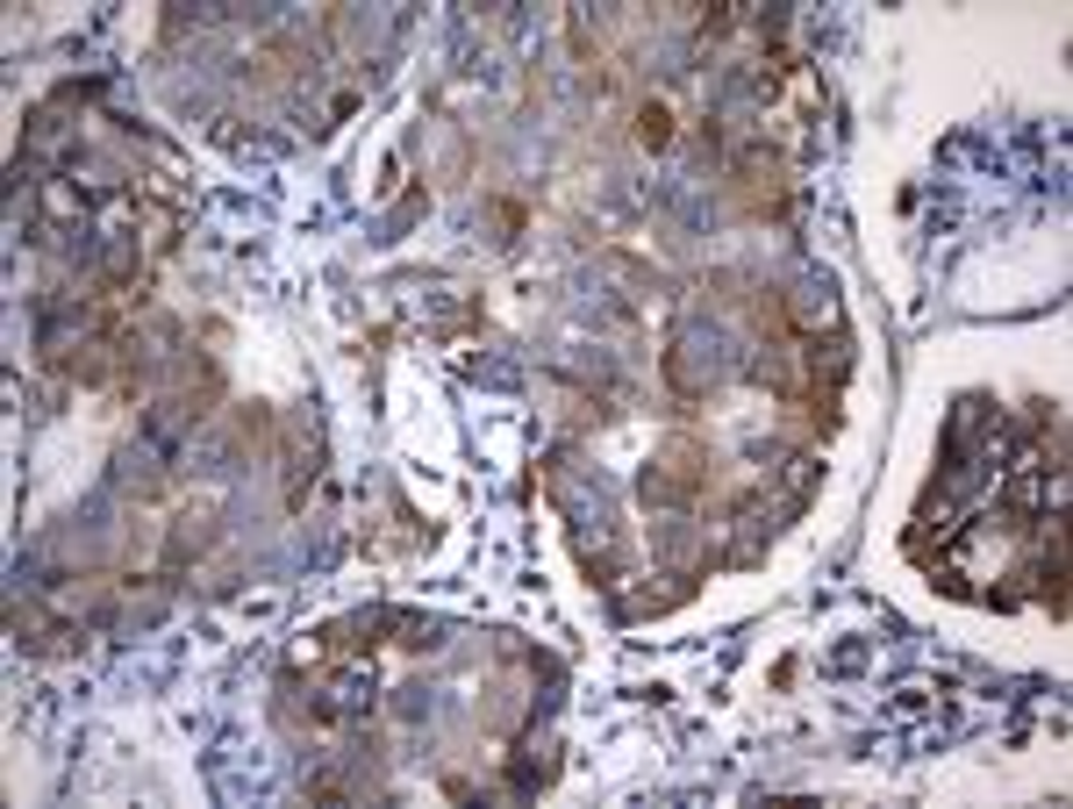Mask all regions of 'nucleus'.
Returning <instances> with one entry per match:
<instances>
[{
  "label": "nucleus",
  "instance_id": "f257e3e1",
  "mask_svg": "<svg viewBox=\"0 0 1073 809\" xmlns=\"http://www.w3.org/2000/svg\"><path fill=\"white\" fill-rule=\"evenodd\" d=\"M637 137H645L651 151H665V144H673V108H665V101H645V108H637Z\"/></svg>",
  "mask_w": 1073,
  "mask_h": 809
}]
</instances>
